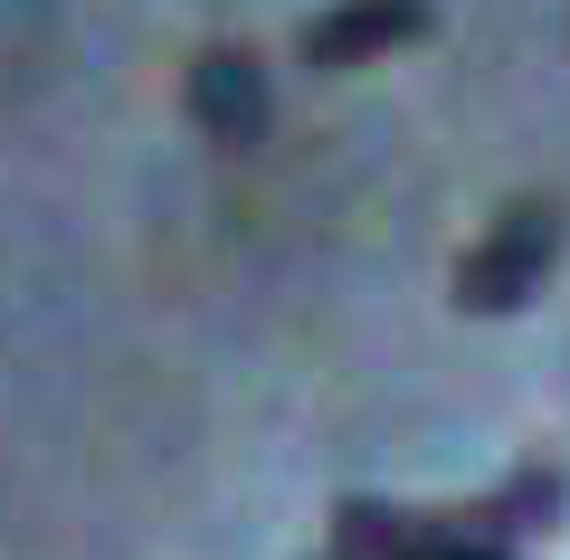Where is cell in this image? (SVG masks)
Returning <instances> with one entry per match:
<instances>
[{
  "label": "cell",
  "mask_w": 570,
  "mask_h": 560,
  "mask_svg": "<svg viewBox=\"0 0 570 560\" xmlns=\"http://www.w3.org/2000/svg\"><path fill=\"white\" fill-rule=\"evenodd\" d=\"M551 266H561V200H551V190H523V200H504L485 219V238L456 257V314H475V323L523 314L551 285Z\"/></svg>",
  "instance_id": "obj_1"
},
{
  "label": "cell",
  "mask_w": 570,
  "mask_h": 560,
  "mask_svg": "<svg viewBox=\"0 0 570 560\" xmlns=\"http://www.w3.org/2000/svg\"><path fill=\"white\" fill-rule=\"evenodd\" d=\"M190 115H200L209 143H257L266 115H276V96H266V67L247 58V48H209L200 67H190Z\"/></svg>",
  "instance_id": "obj_3"
},
{
  "label": "cell",
  "mask_w": 570,
  "mask_h": 560,
  "mask_svg": "<svg viewBox=\"0 0 570 560\" xmlns=\"http://www.w3.org/2000/svg\"><path fill=\"white\" fill-rule=\"evenodd\" d=\"M438 29V0H333L305 20V67L314 77H343V67H381L400 48H419Z\"/></svg>",
  "instance_id": "obj_2"
}]
</instances>
